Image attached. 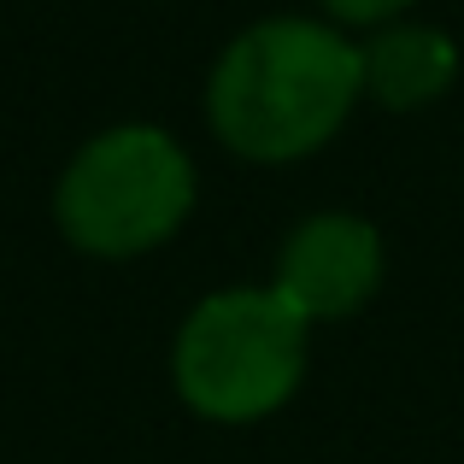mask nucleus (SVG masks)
Listing matches in <instances>:
<instances>
[{"instance_id":"1","label":"nucleus","mask_w":464,"mask_h":464,"mask_svg":"<svg viewBox=\"0 0 464 464\" xmlns=\"http://www.w3.org/2000/svg\"><path fill=\"white\" fill-rule=\"evenodd\" d=\"M364 94V59L312 18H271L224 47L206 89L212 130L241 159L283 165L324 148Z\"/></svg>"},{"instance_id":"3","label":"nucleus","mask_w":464,"mask_h":464,"mask_svg":"<svg viewBox=\"0 0 464 464\" xmlns=\"http://www.w3.org/2000/svg\"><path fill=\"white\" fill-rule=\"evenodd\" d=\"M194 206V165L165 130L124 124L94 136L65 165L53 194L71 247L101 259H136L182 229Z\"/></svg>"},{"instance_id":"6","label":"nucleus","mask_w":464,"mask_h":464,"mask_svg":"<svg viewBox=\"0 0 464 464\" xmlns=\"http://www.w3.org/2000/svg\"><path fill=\"white\" fill-rule=\"evenodd\" d=\"M324 6L335 12L341 24H388V18H400L411 0H324Z\"/></svg>"},{"instance_id":"4","label":"nucleus","mask_w":464,"mask_h":464,"mask_svg":"<svg viewBox=\"0 0 464 464\" xmlns=\"http://www.w3.org/2000/svg\"><path fill=\"white\" fill-rule=\"evenodd\" d=\"M382 283V241L364 218L324 212L288 236L283 265H276V295L300 317H347Z\"/></svg>"},{"instance_id":"2","label":"nucleus","mask_w":464,"mask_h":464,"mask_svg":"<svg viewBox=\"0 0 464 464\" xmlns=\"http://www.w3.org/2000/svg\"><path fill=\"white\" fill-rule=\"evenodd\" d=\"M177 394L212 423L271 418L306 371V317L276 288H224L177 335Z\"/></svg>"},{"instance_id":"5","label":"nucleus","mask_w":464,"mask_h":464,"mask_svg":"<svg viewBox=\"0 0 464 464\" xmlns=\"http://www.w3.org/2000/svg\"><path fill=\"white\" fill-rule=\"evenodd\" d=\"M359 59H364V89L382 106H430L459 71V47L430 24L382 30L376 42L359 47Z\"/></svg>"}]
</instances>
